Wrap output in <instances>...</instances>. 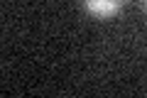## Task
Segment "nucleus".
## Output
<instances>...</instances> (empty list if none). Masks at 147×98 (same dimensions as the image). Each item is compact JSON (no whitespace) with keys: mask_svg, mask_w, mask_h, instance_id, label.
<instances>
[{"mask_svg":"<svg viewBox=\"0 0 147 98\" xmlns=\"http://www.w3.org/2000/svg\"><path fill=\"white\" fill-rule=\"evenodd\" d=\"M142 5H145V10H147V0H142Z\"/></svg>","mask_w":147,"mask_h":98,"instance_id":"obj_2","label":"nucleus"},{"mask_svg":"<svg viewBox=\"0 0 147 98\" xmlns=\"http://www.w3.org/2000/svg\"><path fill=\"white\" fill-rule=\"evenodd\" d=\"M84 3V10L91 17H98V20H110L123 10L125 0H81Z\"/></svg>","mask_w":147,"mask_h":98,"instance_id":"obj_1","label":"nucleus"}]
</instances>
